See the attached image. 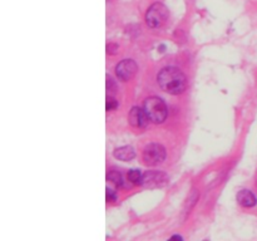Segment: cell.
I'll return each instance as SVG.
<instances>
[{
    "label": "cell",
    "mask_w": 257,
    "mask_h": 241,
    "mask_svg": "<svg viewBox=\"0 0 257 241\" xmlns=\"http://www.w3.org/2000/svg\"><path fill=\"white\" fill-rule=\"evenodd\" d=\"M117 107H118V102L114 100L113 97H107V101H105V109H107L108 112L114 111Z\"/></svg>",
    "instance_id": "cell-12"
},
{
    "label": "cell",
    "mask_w": 257,
    "mask_h": 241,
    "mask_svg": "<svg viewBox=\"0 0 257 241\" xmlns=\"http://www.w3.org/2000/svg\"><path fill=\"white\" fill-rule=\"evenodd\" d=\"M167 175L159 171H147L142 176L141 185L144 187H159L166 185Z\"/></svg>",
    "instance_id": "cell-6"
},
{
    "label": "cell",
    "mask_w": 257,
    "mask_h": 241,
    "mask_svg": "<svg viewBox=\"0 0 257 241\" xmlns=\"http://www.w3.org/2000/svg\"><path fill=\"white\" fill-rule=\"evenodd\" d=\"M142 173L139 170L137 169H133V170H129L128 172V180L129 182H132V184L135 185H141V181H142Z\"/></svg>",
    "instance_id": "cell-11"
},
{
    "label": "cell",
    "mask_w": 257,
    "mask_h": 241,
    "mask_svg": "<svg viewBox=\"0 0 257 241\" xmlns=\"http://www.w3.org/2000/svg\"><path fill=\"white\" fill-rule=\"evenodd\" d=\"M168 18V10L162 3H154L148 8L146 14L147 25L150 28H159Z\"/></svg>",
    "instance_id": "cell-3"
},
{
    "label": "cell",
    "mask_w": 257,
    "mask_h": 241,
    "mask_svg": "<svg viewBox=\"0 0 257 241\" xmlns=\"http://www.w3.org/2000/svg\"><path fill=\"white\" fill-rule=\"evenodd\" d=\"M113 155L117 160L128 162V161H132L136 157V151L132 146H123V147L116 148Z\"/></svg>",
    "instance_id": "cell-8"
},
{
    "label": "cell",
    "mask_w": 257,
    "mask_h": 241,
    "mask_svg": "<svg viewBox=\"0 0 257 241\" xmlns=\"http://www.w3.org/2000/svg\"><path fill=\"white\" fill-rule=\"evenodd\" d=\"M159 87L170 94H181L187 87L185 73L177 67H165L157 75Z\"/></svg>",
    "instance_id": "cell-1"
},
{
    "label": "cell",
    "mask_w": 257,
    "mask_h": 241,
    "mask_svg": "<svg viewBox=\"0 0 257 241\" xmlns=\"http://www.w3.org/2000/svg\"><path fill=\"white\" fill-rule=\"evenodd\" d=\"M117 49H118V45H116V44H108L107 45L108 54H116Z\"/></svg>",
    "instance_id": "cell-15"
},
{
    "label": "cell",
    "mask_w": 257,
    "mask_h": 241,
    "mask_svg": "<svg viewBox=\"0 0 257 241\" xmlns=\"http://www.w3.org/2000/svg\"><path fill=\"white\" fill-rule=\"evenodd\" d=\"M128 120L129 124L136 128H146L150 118L147 117L144 109H141L139 107H133L129 112Z\"/></svg>",
    "instance_id": "cell-7"
},
{
    "label": "cell",
    "mask_w": 257,
    "mask_h": 241,
    "mask_svg": "<svg viewBox=\"0 0 257 241\" xmlns=\"http://www.w3.org/2000/svg\"><path fill=\"white\" fill-rule=\"evenodd\" d=\"M143 109L147 117L153 123H162L167 118V105L159 97H150L143 103Z\"/></svg>",
    "instance_id": "cell-2"
},
{
    "label": "cell",
    "mask_w": 257,
    "mask_h": 241,
    "mask_svg": "<svg viewBox=\"0 0 257 241\" xmlns=\"http://www.w3.org/2000/svg\"><path fill=\"white\" fill-rule=\"evenodd\" d=\"M105 78H107V90H109V92H113L114 93V92L117 90V86H116V83H114L113 78H112V77H109V75H107Z\"/></svg>",
    "instance_id": "cell-13"
},
{
    "label": "cell",
    "mask_w": 257,
    "mask_h": 241,
    "mask_svg": "<svg viewBox=\"0 0 257 241\" xmlns=\"http://www.w3.org/2000/svg\"><path fill=\"white\" fill-rule=\"evenodd\" d=\"M137 64L133 59H124L117 64L116 74L117 77L123 82H127L136 74L137 72Z\"/></svg>",
    "instance_id": "cell-5"
},
{
    "label": "cell",
    "mask_w": 257,
    "mask_h": 241,
    "mask_svg": "<svg viewBox=\"0 0 257 241\" xmlns=\"http://www.w3.org/2000/svg\"><path fill=\"white\" fill-rule=\"evenodd\" d=\"M105 191H107V201H116L117 200L116 192H114L113 190H111L109 187H107V189H105Z\"/></svg>",
    "instance_id": "cell-14"
},
{
    "label": "cell",
    "mask_w": 257,
    "mask_h": 241,
    "mask_svg": "<svg viewBox=\"0 0 257 241\" xmlns=\"http://www.w3.org/2000/svg\"><path fill=\"white\" fill-rule=\"evenodd\" d=\"M107 180L111 181L112 184L117 187H120L123 185L122 173L116 171V170H109V172L107 173Z\"/></svg>",
    "instance_id": "cell-10"
},
{
    "label": "cell",
    "mask_w": 257,
    "mask_h": 241,
    "mask_svg": "<svg viewBox=\"0 0 257 241\" xmlns=\"http://www.w3.org/2000/svg\"><path fill=\"white\" fill-rule=\"evenodd\" d=\"M237 201L242 207H254L257 200L250 190H241L237 193Z\"/></svg>",
    "instance_id": "cell-9"
},
{
    "label": "cell",
    "mask_w": 257,
    "mask_h": 241,
    "mask_svg": "<svg viewBox=\"0 0 257 241\" xmlns=\"http://www.w3.org/2000/svg\"><path fill=\"white\" fill-rule=\"evenodd\" d=\"M166 158V148L159 143H150L144 147L143 161L148 166H155Z\"/></svg>",
    "instance_id": "cell-4"
}]
</instances>
